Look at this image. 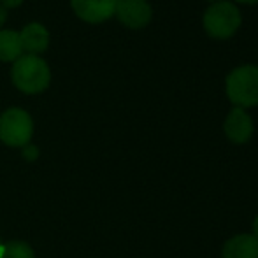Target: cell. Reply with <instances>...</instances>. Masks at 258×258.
<instances>
[{
    "mask_svg": "<svg viewBox=\"0 0 258 258\" xmlns=\"http://www.w3.org/2000/svg\"><path fill=\"white\" fill-rule=\"evenodd\" d=\"M72 11L86 23H102L116 11V0H71Z\"/></svg>",
    "mask_w": 258,
    "mask_h": 258,
    "instance_id": "7",
    "label": "cell"
},
{
    "mask_svg": "<svg viewBox=\"0 0 258 258\" xmlns=\"http://www.w3.org/2000/svg\"><path fill=\"white\" fill-rule=\"evenodd\" d=\"M0 258H35V253L25 241H9L2 244Z\"/></svg>",
    "mask_w": 258,
    "mask_h": 258,
    "instance_id": "11",
    "label": "cell"
},
{
    "mask_svg": "<svg viewBox=\"0 0 258 258\" xmlns=\"http://www.w3.org/2000/svg\"><path fill=\"white\" fill-rule=\"evenodd\" d=\"M253 235H255V237L258 239V216L255 218V220H253Z\"/></svg>",
    "mask_w": 258,
    "mask_h": 258,
    "instance_id": "15",
    "label": "cell"
},
{
    "mask_svg": "<svg viewBox=\"0 0 258 258\" xmlns=\"http://www.w3.org/2000/svg\"><path fill=\"white\" fill-rule=\"evenodd\" d=\"M2 244H4V242H2V239H0V249H2Z\"/></svg>",
    "mask_w": 258,
    "mask_h": 258,
    "instance_id": "17",
    "label": "cell"
},
{
    "mask_svg": "<svg viewBox=\"0 0 258 258\" xmlns=\"http://www.w3.org/2000/svg\"><path fill=\"white\" fill-rule=\"evenodd\" d=\"M221 258H258V239L253 234H237L221 248Z\"/></svg>",
    "mask_w": 258,
    "mask_h": 258,
    "instance_id": "9",
    "label": "cell"
},
{
    "mask_svg": "<svg viewBox=\"0 0 258 258\" xmlns=\"http://www.w3.org/2000/svg\"><path fill=\"white\" fill-rule=\"evenodd\" d=\"M34 121L25 109L11 107L0 114V141L6 146L23 148L30 143Z\"/></svg>",
    "mask_w": 258,
    "mask_h": 258,
    "instance_id": "4",
    "label": "cell"
},
{
    "mask_svg": "<svg viewBox=\"0 0 258 258\" xmlns=\"http://www.w3.org/2000/svg\"><path fill=\"white\" fill-rule=\"evenodd\" d=\"M6 20H7V11H6V7L0 6V27L6 23Z\"/></svg>",
    "mask_w": 258,
    "mask_h": 258,
    "instance_id": "14",
    "label": "cell"
},
{
    "mask_svg": "<svg viewBox=\"0 0 258 258\" xmlns=\"http://www.w3.org/2000/svg\"><path fill=\"white\" fill-rule=\"evenodd\" d=\"M228 99L239 107H251L258 104V65L242 63L234 67L225 79Z\"/></svg>",
    "mask_w": 258,
    "mask_h": 258,
    "instance_id": "2",
    "label": "cell"
},
{
    "mask_svg": "<svg viewBox=\"0 0 258 258\" xmlns=\"http://www.w3.org/2000/svg\"><path fill=\"white\" fill-rule=\"evenodd\" d=\"M18 34H20L23 53L39 56V53H44L46 49H48L49 32L46 30L44 25L37 23V21H32V23L25 25L23 30L18 32Z\"/></svg>",
    "mask_w": 258,
    "mask_h": 258,
    "instance_id": "8",
    "label": "cell"
},
{
    "mask_svg": "<svg viewBox=\"0 0 258 258\" xmlns=\"http://www.w3.org/2000/svg\"><path fill=\"white\" fill-rule=\"evenodd\" d=\"M242 21L241 11L232 0H214L202 14L204 28L213 37H228L239 28Z\"/></svg>",
    "mask_w": 258,
    "mask_h": 258,
    "instance_id": "3",
    "label": "cell"
},
{
    "mask_svg": "<svg viewBox=\"0 0 258 258\" xmlns=\"http://www.w3.org/2000/svg\"><path fill=\"white\" fill-rule=\"evenodd\" d=\"M23 54L20 34L14 30H0V61H16Z\"/></svg>",
    "mask_w": 258,
    "mask_h": 258,
    "instance_id": "10",
    "label": "cell"
},
{
    "mask_svg": "<svg viewBox=\"0 0 258 258\" xmlns=\"http://www.w3.org/2000/svg\"><path fill=\"white\" fill-rule=\"evenodd\" d=\"M23 0H0V6L6 7V9H11V7H18Z\"/></svg>",
    "mask_w": 258,
    "mask_h": 258,
    "instance_id": "13",
    "label": "cell"
},
{
    "mask_svg": "<svg viewBox=\"0 0 258 258\" xmlns=\"http://www.w3.org/2000/svg\"><path fill=\"white\" fill-rule=\"evenodd\" d=\"M11 79H13V85L20 92L35 95V93L44 92L49 86L51 71H49L48 63L41 56L21 54L16 61H13Z\"/></svg>",
    "mask_w": 258,
    "mask_h": 258,
    "instance_id": "1",
    "label": "cell"
},
{
    "mask_svg": "<svg viewBox=\"0 0 258 258\" xmlns=\"http://www.w3.org/2000/svg\"><path fill=\"white\" fill-rule=\"evenodd\" d=\"M237 2H249L251 4V2H258V0H237Z\"/></svg>",
    "mask_w": 258,
    "mask_h": 258,
    "instance_id": "16",
    "label": "cell"
},
{
    "mask_svg": "<svg viewBox=\"0 0 258 258\" xmlns=\"http://www.w3.org/2000/svg\"><path fill=\"white\" fill-rule=\"evenodd\" d=\"M223 130L232 143L244 144L251 139L253 132H255V123H253V118L244 107L234 105L225 118Z\"/></svg>",
    "mask_w": 258,
    "mask_h": 258,
    "instance_id": "5",
    "label": "cell"
},
{
    "mask_svg": "<svg viewBox=\"0 0 258 258\" xmlns=\"http://www.w3.org/2000/svg\"><path fill=\"white\" fill-rule=\"evenodd\" d=\"M23 156H25L27 160H30V162H32V160H35V158L39 156V148H37V146H34V144L28 143L27 146H23Z\"/></svg>",
    "mask_w": 258,
    "mask_h": 258,
    "instance_id": "12",
    "label": "cell"
},
{
    "mask_svg": "<svg viewBox=\"0 0 258 258\" xmlns=\"http://www.w3.org/2000/svg\"><path fill=\"white\" fill-rule=\"evenodd\" d=\"M114 14L126 27L141 28L150 23L153 9L148 0H116Z\"/></svg>",
    "mask_w": 258,
    "mask_h": 258,
    "instance_id": "6",
    "label": "cell"
}]
</instances>
